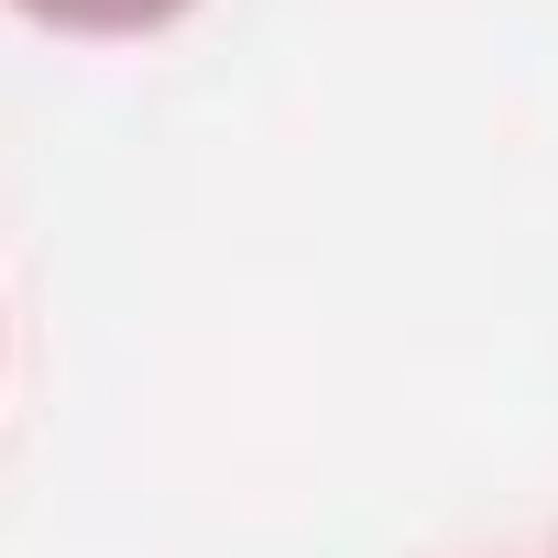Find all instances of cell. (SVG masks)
Listing matches in <instances>:
<instances>
[{
    "mask_svg": "<svg viewBox=\"0 0 558 558\" xmlns=\"http://www.w3.org/2000/svg\"><path fill=\"white\" fill-rule=\"evenodd\" d=\"M12 12H34L45 34H165L197 0H12Z\"/></svg>",
    "mask_w": 558,
    "mask_h": 558,
    "instance_id": "6da1fadb",
    "label": "cell"
}]
</instances>
